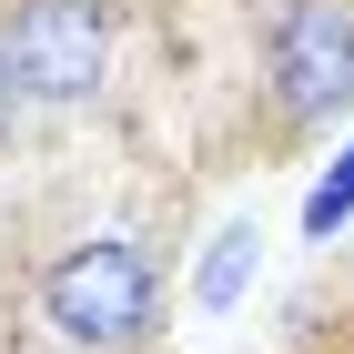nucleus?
Returning a JSON list of instances; mask_svg holds the SVG:
<instances>
[{"mask_svg":"<svg viewBox=\"0 0 354 354\" xmlns=\"http://www.w3.org/2000/svg\"><path fill=\"white\" fill-rule=\"evenodd\" d=\"M192 172L132 152H41L0 213V354H162L183 304Z\"/></svg>","mask_w":354,"mask_h":354,"instance_id":"f257e3e1","label":"nucleus"},{"mask_svg":"<svg viewBox=\"0 0 354 354\" xmlns=\"http://www.w3.org/2000/svg\"><path fill=\"white\" fill-rule=\"evenodd\" d=\"M354 122V0H223L213 71L192 82L203 172L294 162Z\"/></svg>","mask_w":354,"mask_h":354,"instance_id":"f03ea898","label":"nucleus"},{"mask_svg":"<svg viewBox=\"0 0 354 354\" xmlns=\"http://www.w3.org/2000/svg\"><path fill=\"white\" fill-rule=\"evenodd\" d=\"M152 0H0V61L51 152L122 142L152 71Z\"/></svg>","mask_w":354,"mask_h":354,"instance_id":"7ed1b4c3","label":"nucleus"},{"mask_svg":"<svg viewBox=\"0 0 354 354\" xmlns=\"http://www.w3.org/2000/svg\"><path fill=\"white\" fill-rule=\"evenodd\" d=\"M51 142H41V122H30V102H21V82H10V61H0V172H21V162H41Z\"/></svg>","mask_w":354,"mask_h":354,"instance_id":"20e7f679","label":"nucleus"},{"mask_svg":"<svg viewBox=\"0 0 354 354\" xmlns=\"http://www.w3.org/2000/svg\"><path fill=\"white\" fill-rule=\"evenodd\" d=\"M283 354H354V304H334V314H304V324L283 334Z\"/></svg>","mask_w":354,"mask_h":354,"instance_id":"39448f33","label":"nucleus"}]
</instances>
